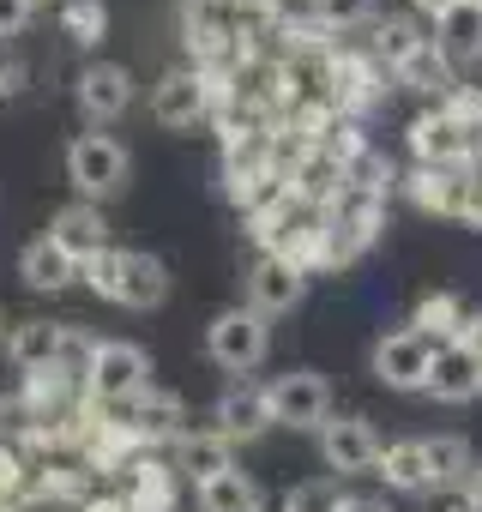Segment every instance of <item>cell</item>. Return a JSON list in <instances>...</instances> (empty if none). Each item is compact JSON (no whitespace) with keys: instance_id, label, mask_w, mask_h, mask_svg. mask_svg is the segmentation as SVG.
Wrapping results in <instances>:
<instances>
[{"instance_id":"22","label":"cell","mask_w":482,"mask_h":512,"mask_svg":"<svg viewBox=\"0 0 482 512\" xmlns=\"http://www.w3.org/2000/svg\"><path fill=\"white\" fill-rule=\"evenodd\" d=\"M193 506L199 512H266V494L248 470H223V476L193 488Z\"/></svg>"},{"instance_id":"30","label":"cell","mask_w":482,"mask_h":512,"mask_svg":"<svg viewBox=\"0 0 482 512\" xmlns=\"http://www.w3.org/2000/svg\"><path fill=\"white\" fill-rule=\"evenodd\" d=\"M344 482L338 476H308V482H296L290 494H284V512H344Z\"/></svg>"},{"instance_id":"28","label":"cell","mask_w":482,"mask_h":512,"mask_svg":"<svg viewBox=\"0 0 482 512\" xmlns=\"http://www.w3.org/2000/svg\"><path fill=\"white\" fill-rule=\"evenodd\" d=\"M308 19L326 25L332 37H344V31H374V25H380V0H308Z\"/></svg>"},{"instance_id":"39","label":"cell","mask_w":482,"mask_h":512,"mask_svg":"<svg viewBox=\"0 0 482 512\" xmlns=\"http://www.w3.org/2000/svg\"><path fill=\"white\" fill-rule=\"evenodd\" d=\"M7 326H13V320H7V308H0V344H7Z\"/></svg>"},{"instance_id":"12","label":"cell","mask_w":482,"mask_h":512,"mask_svg":"<svg viewBox=\"0 0 482 512\" xmlns=\"http://www.w3.org/2000/svg\"><path fill=\"white\" fill-rule=\"evenodd\" d=\"M205 115H211V79H205L199 67H169V73L151 85V121H157V127L193 133Z\"/></svg>"},{"instance_id":"27","label":"cell","mask_w":482,"mask_h":512,"mask_svg":"<svg viewBox=\"0 0 482 512\" xmlns=\"http://www.w3.org/2000/svg\"><path fill=\"white\" fill-rule=\"evenodd\" d=\"M175 470L157 464V458H139L133 464V494H127V512H175Z\"/></svg>"},{"instance_id":"33","label":"cell","mask_w":482,"mask_h":512,"mask_svg":"<svg viewBox=\"0 0 482 512\" xmlns=\"http://www.w3.org/2000/svg\"><path fill=\"white\" fill-rule=\"evenodd\" d=\"M0 494H25V464H19V452H0Z\"/></svg>"},{"instance_id":"35","label":"cell","mask_w":482,"mask_h":512,"mask_svg":"<svg viewBox=\"0 0 482 512\" xmlns=\"http://www.w3.org/2000/svg\"><path fill=\"white\" fill-rule=\"evenodd\" d=\"M452 7H464V0H410V13H416V19H434V25H440Z\"/></svg>"},{"instance_id":"3","label":"cell","mask_w":482,"mask_h":512,"mask_svg":"<svg viewBox=\"0 0 482 512\" xmlns=\"http://www.w3.org/2000/svg\"><path fill=\"white\" fill-rule=\"evenodd\" d=\"M67 181H73L79 199L109 205V199H121L127 181H133V151H127L115 133L85 127V133H73V145H67Z\"/></svg>"},{"instance_id":"7","label":"cell","mask_w":482,"mask_h":512,"mask_svg":"<svg viewBox=\"0 0 482 512\" xmlns=\"http://www.w3.org/2000/svg\"><path fill=\"white\" fill-rule=\"evenodd\" d=\"M434 356H440L434 338H422L416 326H392V332L374 338V350H368V374H374L386 392H428Z\"/></svg>"},{"instance_id":"23","label":"cell","mask_w":482,"mask_h":512,"mask_svg":"<svg viewBox=\"0 0 482 512\" xmlns=\"http://www.w3.org/2000/svg\"><path fill=\"white\" fill-rule=\"evenodd\" d=\"M392 494H434V476H428V452L422 440H392L380 452V470H374Z\"/></svg>"},{"instance_id":"26","label":"cell","mask_w":482,"mask_h":512,"mask_svg":"<svg viewBox=\"0 0 482 512\" xmlns=\"http://www.w3.org/2000/svg\"><path fill=\"white\" fill-rule=\"evenodd\" d=\"M422 452H428L434 494H440V488H464V476H470V464H476V452H470V440H464V434H428V440H422Z\"/></svg>"},{"instance_id":"40","label":"cell","mask_w":482,"mask_h":512,"mask_svg":"<svg viewBox=\"0 0 482 512\" xmlns=\"http://www.w3.org/2000/svg\"><path fill=\"white\" fill-rule=\"evenodd\" d=\"M464 7H482V0H464Z\"/></svg>"},{"instance_id":"31","label":"cell","mask_w":482,"mask_h":512,"mask_svg":"<svg viewBox=\"0 0 482 512\" xmlns=\"http://www.w3.org/2000/svg\"><path fill=\"white\" fill-rule=\"evenodd\" d=\"M31 19H37V7H31V0H0V43L25 37V31H31Z\"/></svg>"},{"instance_id":"13","label":"cell","mask_w":482,"mask_h":512,"mask_svg":"<svg viewBox=\"0 0 482 512\" xmlns=\"http://www.w3.org/2000/svg\"><path fill=\"white\" fill-rule=\"evenodd\" d=\"M211 434H223L229 446H254L260 434H272V404L260 380H229L211 404Z\"/></svg>"},{"instance_id":"8","label":"cell","mask_w":482,"mask_h":512,"mask_svg":"<svg viewBox=\"0 0 482 512\" xmlns=\"http://www.w3.org/2000/svg\"><path fill=\"white\" fill-rule=\"evenodd\" d=\"M308 302V272L290 266L284 253H254L241 272V308H254L260 320H284Z\"/></svg>"},{"instance_id":"17","label":"cell","mask_w":482,"mask_h":512,"mask_svg":"<svg viewBox=\"0 0 482 512\" xmlns=\"http://www.w3.org/2000/svg\"><path fill=\"white\" fill-rule=\"evenodd\" d=\"M49 235H55V241L73 253V260L85 266V260H97V253L109 247V217H103V205H91V199H73V205H61V211H55Z\"/></svg>"},{"instance_id":"38","label":"cell","mask_w":482,"mask_h":512,"mask_svg":"<svg viewBox=\"0 0 482 512\" xmlns=\"http://www.w3.org/2000/svg\"><path fill=\"white\" fill-rule=\"evenodd\" d=\"M13 85H19V67H13L7 55H0V103H7V97H13Z\"/></svg>"},{"instance_id":"29","label":"cell","mask_w":482,"mask_h":512,"mask_svg":"<svg viewBox=\"0 0 482 512\" xmlns=\"http://www.w3.org/2000/svg\"><path fill=\"white\" fill-rule=\"evenodd\" d=\"M61 37H73L79 49H103L109 7H103V0H61Z\"/></svg>"},{"instance_id":"34","label":"cell","mask_w":482,"mask_h":512,"mask_svg":"<svg viewBox=\"0 0 482 512\" xmlns=\"http://www.w3.org/2000/svg\"><path fill=\"white\" fill-rule=\"evenodd\" d=\"M428 512H476V506H470V494H464V488H440V494L428 500Z\"/></svg>"},{"instance_id":"21","label":"cell","mask_w":482,"mask_h":512,"mask_svg":"<svg viewBox=\"0 0 482 512\" xmlns=\"http://www.w3.org/2000/svg\"><path fill=\"white\" fill-rule=\"evenodd\" d=\"M464 320H470V308H464L458 290H428V296H416V308H410L404 326H416V332L434 338V344H458Z\"/></svg>"},{"instance_id":"4","label":"cell","mask_w":482,"mask_h":512,"mask_svg":"<svg viewBox=\"0 0 482 512\" xmlns=\"http://www.w3.org/2000/svg\"><path fill=\"white\" fill-rule=\"evenodd\" d=\"M205 356L223 368V374H235V380H248L266 356H272V320H260L254 308H217L211 314V326H205Z\"/></svg>"},{"instance_id":"5","label":"cell","mask_w":482,"mask_h":512,"mask_svg":"<svg viewBox=\"0 0 482 512\" xmlns=\"http://www.w3.org/2000/svg\"><path fill=\"white\" fill-rule=\"evenodd\" d=\"M320 67H326V103H332L344 121H362V115H368L374 103H386V91H392V73H386L368 49H344V43H338Z\"/></svg>"},{"instance_id":"2","label":"cell","mask_w":482,"mask_h":512,"mask_svg":"<svg viewBox=\"0 0 482 512\" xmlns=\"http://www.w3.org/2000/svg\"><path fill=\"white\" fill-rule=\"evenodd\" d=\"M79 386L91 404H109V410H133L157 380H151V356L127 338H103V344H85V362H79Z\"/></svg>"},{"instance_id":"15","label":"cell","mask_w":482,"mask_h":512,"mask_svg":"<svg viewBox=\"0 0 482 512\" xmlns=\"http://www.w3.org/2000/svg\"><path fill=\"white\" fill-rule=\"evenodd\" d=\"M169 470L181 476V482H211V476H223V470H235V446L223 440V434H211V428H187L175 446H169Z\"/></svg>"},{"instance_id":"16","label":"cell","mask_w":482,"mask_h":512,"mask_svg":"<svg viewBox=\"0 0 482 512\" xmlns=\"http://www.w3.org/2000/svg\"><path fill=\"white\" fill-rule=\"evenodd\" d=\"M19 278H25V290H37V296H61V290L79 278V260H73L55 235H37V241L19 247Z\"/></svg>"},{"instance_id":"41","label":"cell","mask_w":482,"mask_h":512,"mask_svg":"<svg viewBox=\"0 0 482 512\" xmlns=\"http://www.w3.org/2000/svg\"><path fill=\"white\" fill-rule=\"evenodd\" d=\"M31 7H49V0H31Z\"/></svg>"},{"instance_id":"25","label":"cell","mask_w":482,"mask_h":512,"mask_svg":"<svg viewBox=\"0 0 482 512\" xmlns=\"http://www.w3.org/2000/svg\"><path fill=\"white\" fill-rule=\"evenodd\" d=\"M434 43L452 67H470L482 61V7H452L440 25H434Z\"/></svg>"},{"instance_id":"36","label":"cell","mask_w":482,"mask_h":512,"mask_svg":"<svg viewBox=\"0 0 482 512\" xmlns=\"http://www.w3.org/2000/svg\"><path fill=\"white\" fill-rule=\"evenodd\" d=\"M344 512H392V500H380V494H350Z\"/></svg>"},{"instance_id":"24","label":"cell","mask_w":482,"mask_h":512,"mask_svg":"<svg viewBox=\"0 0 482 512\" xmlns=\"http://www.w3.org/2000/svg\"><path fill=\"white\" fill-rule=\"evenodd\" d=\"M422 43H428V37H422L416 13H380V25H374V37H368V55L392 73V67H398V61H410Z\"/></svg>"},{"instance_id":"18","label":"cell","mask_w":482,"mask_h":512,"mask_svg":"<svg viewBox=\"0 0 482 512\" xmlns=\"http://www.w3.org/2000/svg\"><path fill=\"white\" fill-rule=\"evenodd\" d=\"M392 85H404V91L428 97V109H434V103H446V97L458 91V67H452V61L440 55V43L428 37L410 61H398V67H392Z\"/></svg>"},{"instance_id":"37","label":"cell","mask_w":482,"mask_h":512,"mask_svg":"<svg viewBox=\"0 0 482 512\" xmlns=\"http://www.w3.org/2000/svg\"><path fill=\"white\" fill-rule=\"evenodd\" d=\"M464 494H470V506H476V512H482V458H476V464H470V476H464Z\"/></svg>"},{"instance_id":"19","label":"cell","mask_w":482,"mask_h":512,"mask_svg":"<svg viewBox=\"0 0 482 512\" xmlns=\"http://www.w3.org/2000/svg\"><path fill=\"white\" fill-rule=\"evenodd\" d=\"M404 193L416 199V211H434V217H464V199H470V169H428L416 163Z\"/></svg>"},{"instance_id":"10","label":"cell","mask_w":482,"mask_h":512,"mask_svg":"<svg viewBox=\"0 0 482 512\" xmlns=\"http://www.w3.org/2000/svg\"><path fill=\"white\" fill-rule=\"evenodd\" d=\"M380 452H386V440L374 434L368 416H332V422L320 428V464H326V476H338V482L374 476V470H380Z\"/></svg>"},{"instance_id":"32","label":"cell","mask_w":482,"mask_h":512,"mask_svg":"<svg viewBox=\"0 0 482 512\" xmlns=\"http://www.w3.org/2000/svg\"><path fill=\"white\" fill-rule=\"evenodd\" d=\"M458 350L482 368V308H470V320H464V332H458Z\"/></svg>"},{"instance_id":"1","label":"cell","mask_w":482,"mask_h":512,"mask_svg":"<svg viewBox=\"0 0 482 512\" xmlns=\"http://www.w3.org/2000/svg\"><path fill=\"white\" fill-rule=\"evenodd\" d=\"M79 278L103 296V302H115V308H133V314H151V308H163L169 302V266L157 260V253H145V247H103L97 260H85L79 266Z\"/></svg>"},{"instance_id":"6","label":"cell","mask_w":482,"mask_h":512,"mask_svg":"<svg viewBox=\"0 0 482 512\" xmlns=\"http://www.w3.org/2000/svg\"><path fill=\"white\" fill-rule=\"evenodd\" d=\"M266 404H272V428L320 434L332 422V380L314 368H284L266 380Z\"/></svg>"},{"instance_id":"9","label":"cell","mask_w":482,"mask_h":512,"mask_svg":"<svg viewBox=\"0 0 482 512\" xmlns=\"http://www.w3.org/2000/svg\"><path fill=\"white\" fill-rule=\"evenodd\" d=\"M133 97H139V79L121 61H85L79 79H73V103L91 127H115L133 109Z\"/></svg>"},{"instance_id":"20","label":"cell","mask_w":482,"mask_h":512,"mask_svg":"<svg viewBox=\"0 0 482 512\" xmlns=\"http://www.w3.org/2000/svg\"><path fill=\"white\" fill-rule=\"evenodd\" d=\"M428 398L434 404H470V398H482V368L458 344H440L434 374H428Z\"/></svg>"},{"instance_id":"11","label":"cell","mask_w":482,"mask_h":512,"mask_svg":"<svg viewBox=\"0 0 482 512\" xmlns=\"http://www.w3.org/2000/svg\"><path fill=\"white\" fill-rule=\"evenodd\" d=\"M404 145H410V157L416 163H428V169H470L476 163V139L458 127V115L452 109H422L410 127H404Z\"/></svg>"},{"instance_id":"14","label":"cell","mask_w":482,"mask_h":512,"mask_svg":"<svg viewBox=\"0 0 482 512\" xmlns=\"http://www.w3.org/2000/svg\"><path fill=\"white\" fill-rule=\"evenodd\" d=\"M67 356H73V332L61 320H19V326H7V362L19 374L67 368Z\"/></svg>"}]
</instances>
